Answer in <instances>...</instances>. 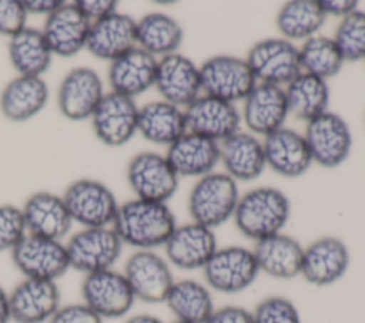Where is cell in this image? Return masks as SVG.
Here are the masks:
<instances>
[{"instance_id": "31", "label": "cell", "mask_w": 365, "mask_h": 323, "mask_svg": "<svg viewBox=\"0 0 365 323\" xmlns=\"http://www.w3.org/2000/svg\"><path fill=\"white\" fill-rule=\"evenodd\" d=\"M140 134L150 142L171 145L187 132L185 114L167 101H151L138 108Z\"/></svg>"}, {"instance_id": "15", "label": "cell", "mask_w": 365, "mask_h": 323, "mask_svg": "<svg viewBox=\"0 0 365 323\" xmlns=\"http://www.w3.org/2000/svg\"><path fill=\"white\" fill-rule=\"evenodd\" d=\"M187 132L205 137L212 141H224L240 131L241 115L232 102L200 95L185 111Z\"/></svg>"}, {"instance_id": "33", "label": "cell", "mask_w": 365, "mask_h": 323, "mask_svg": "<svg viewBox=\"0 0 365 323\" xmlns=\"http://www.w3.org/2000/svg\"><path fill=\"white\" fill-rule=\"evenodd\" d=\"M51 50L41 30L24 27L10 37L9 57L20 75L40 77L51 63Z\"/></svg>"}, {"instance_id": "19", "label": "cell", "mask_w": 365, "mask_h": 323, "mask_svg": "<svg viewBox=\"0 0 365 323\" xmlns=\"http://www.w3.org/2000/svg\"><path fill=\"white\" fill-rule=\"evenodd\" d=\"M103 95V81L98 73L90 67H76L63 78L57 102L66 118L83 121L91 118Z\"/></svg>"}, {"instance_id": "23", "label": "cell", "mask_w": 365, "mask_h": 323, "mask_svg": "<svg viewBox=\"0 0 365 323\" xmlns=\"http://www.w3.org/2000/svg\"><path fill=\"white\" fill-rule=\"evenodd\" d=\"M90 24L74 3H64L47 16L41 31L53 54L73 57L86 47Z\"/></svg>"}, {"instance_id": "39", "label": "cell", "mask_w": 365, "mask_h": 323, "mask_svg": "<svg viewBox=\"0 0 365 323\" xmlns=\"http://www.w3.org/2000/svg\"><path fill=\"white\" fill-rule=\"evenodd\" d=\"M254 323H302L297 306L287 297L269 296L252 310Z\"/></svg>"}, {"instance_id": "42", "label": "cell", "mask_w": 365, "mask_h": 323, "mask_svg": "<svg viewBox=\"0 0 365 323\" xmlns=\"http://www.w3.org/2000/svg\"><path fill=\"white\" fill-rule=\"evenodd\" d=\"M48 323H103V319L84 303L60 306Z\"/></svg>"}, {"instance_id": "14", "label": "cell", "mask_w": 365, "mask_h": 323, "mask_svg": "<svg viewBox=\"0 0 365 323\" xmlns=\"http://www.w3.org/2000/svg\"><path fill=\"white\" fill-rule=\"evenodd\" d=\"M97 138L108 147L127 144L138 128V107L134 98L108 92L104 94L91 115Z\"/></svg>"}, {"instance_id": "47", "label": "cell", "mask_w": 365, "mask_h": 323, "mask_svg": "<svg viewBox=\"0 0 365 323\" xmlns=\"http://www.w3.org/2000/svg\"><path fill=\"white\" fill-rule=\"evenodd\" d=\"M10 303H9V293L0 285V323H10Z\"/></svg>"}, {"instance_id": "1", "label": "cell", "mask_w": 365, "mask_h": 323, "mask_svg": "<svg viewBox=\"0 0 365 323\" xmlns=\"http://www.w3.org/2000/svg\"><path fill=\"white\" fill-rule=\"evenodd\" d=\"M111 226L123 243L137 250H153L165 245L177 222L167 203L135 198L118 206Z\"/></svg>"}, {"instance_id": "8", "label": "cell", "mask_w": 365, "mask_h": 323, "mask_svg": "<svg viewBox=\"0 0 365 323\" xmlns=\"http://www.w3.org/2000/svg\"><path fill=\"white\" fill-rule=\"evenodd\" d=\"M11 260L26 279L56 282L70 269L64 243L30 233L11 250Z\"/></svg>"}, {"instance_id": "3", "label": "cell", "mask_w": 365, "mask_h": 323, "mask_svg": "<svg viewBox=\"0 0 365 323\" xmlns=\"http://www.w3.org/2000/svg\"><path fill=\"white\" fill-rule=\"evenodd\" d=\"M238 199L237 181L227 172H211L192 186L188 211L192 222L214 231L234 216Z\"/></svg>"}, {"instance_id": "26", "label": "cell", "mask_w": 365, "mask_h": 323, "mask_svg": "<svg viewBox=\"0 0 365 323\" xmlns=\"http://www.w3.org/2000/svg\"><path fill=\"white\" fill-rule=\"evenodd\" d=\"M158 60L140 47L111 61L108 81L113 92L134 98L143 94L155 83Z\"/></svg>"}, {"instance_id": "20", "label": "cell", "mask_w": 365, "mask_h": 323, "mask_svg": "<svg viewBox=\"0 0 365 323\" xmlns=\"http://www.w3.org/2000/svg\"><path fill=\"white\" fill-rule=\"evenodd\" d=\"M168 263L182 270L202 269L218 249L212 229L191 222L177 225L164 245Z\"/></svg>"}, {"instance_id": "13", "label": "cell", "mask_w": 365, "mask_h": 323, "mask_svg": "<svg viewBox=\"0 0 365 323\" xmlns=\"http://www.w3.org/2000/svg\"><path fill=\"white\" fill-rule=\"evenodd\" d=\"M304 138L312 161L325 168L339 166L351 152V129L346 121L335 112L327 111L308 121Z\"/></svg>"}, {"instance_id": "44", "label": "cell", "mask_w": 365, "mask_h": 323, "mask_svg": "<svg viewBox=\"0 0 365 323\" xmlns=\"http://www.w3.org/2000/svg\"><path fill=\"white\" fill-rule=\"evenodd\" d=\"M74 4L90 20V23L115 13L117 9V1L114 0H78L74 1Z\"/></svg>"}, {"instance_id": "6", "label": "cell", "mask_w": 365, "mask_h": 323, "mask_svg": "<svg viewBox=\"0 0 365 323\" xmlns=\"http://www.w3.org/2000/svg\"><path fill=\"white\" fill-rule=\"evenodd\" d=\"M202 272L208 287L227 295L248 289L259 275L252 249L238 245L217 249Z\"/></svg>"}, {"instance_id": "11", "label": "cell", "mask_w": 365, "mask_h": 323, "mask_svg": "<svg viewBox=\"0 0 365 323\" xmlns=\"http://www.w3.org/2000/svg\"><path fill=\"white\" fill-rule=\"evenodd\" d=\"M127 181L138 199L165 203L178 188V175L164 155L145 151L127 165Z\"/></svg>"}, {"instance_id": "32", "label": "cell", "mask_w": 365, "mask_h": 323, "mask_svg": "<svg viewBox=\"0 0 365 323\" xmlns=\"http://www.w3.org/2000/svg\"><path fill=\"white\" fill-rule=\"evenodd\" d=\"M164 303L184 323H205L215 309L210 287L192 279L175 280Z\"/></svg>"}, {"instance_id": "7", "label": "cell", "mask_w": 365, "mask_h": 323, "mask_svg": "<svg viewBox=\"0 0 365 323\" xmlns=\"http://www.w3.org/2000/svg\"><path fill=\"white\" fill-rule=\"evenodd\" d=\"M201 88L205 95L228 102L245 100L257 80L247 63L234 55H215L200 67Z\"/></svg>"}, {"instance_id": "34", "label": "cell", "mask_w": 365, "mask_h": 323, "mask_svg": "<svg viewBox=\"0 0 365 323\" xmlns=\"http://www.w3.org/2000/svg\"><path fill=\"white\" fill-rule=\"evenodd\" d=\"M285 95L289 112L307 122L328 111L329 88L327 80L317 75L302 71L287 85Z\"/></svg>"}, {"instance_id": "18", "label": "cell", "mask_w": 365, "mask_h": 323, "mask_svg": "<svg viewBox=\"0 0 365 323\" xmlns=\"http://www.w3.org/2000/svg\"><path fill=\"white\" fill-rule=\"evenodd\" d=\"M56 282L24 279L9 293L10 317L14 323H48L60 309Z\"/></svg>"}, {"instance_id": "22", "label": "cell", "mask_w": 365, "mask_h": 323, "mask_svg": "<svg viewBox=\"0 0 365 323\" xmlns=\"http://www.w3.org/2000/svg\"><path fill=\"white\" fill-rule=\"evenodd\" d=\"M244 101L242 118L251 132L267 137L284 127L289 110L281 87L259 83Z\"/></svg>"}, {"instance_id": "35", "label": "cell", "mask_w": 365, "mask_h": 323, "mask_svg": "<svg viewBox=\"0 0 365 323\" xmlns=\"http://www.w3.org/2000/svg\"><path fill=\"white\" fill-rule=\"evenodd\" d=\"M182 36L180 23L164 13H150L137 21V44L154 57L175 53Z\"/></svg>"}, {"instance_id": "16", "label": "cell", "mask_w": 365, "mask_h": 323, "mask_svg": "<svg viewBox=\"0 0 365 323\" xmlns=\"http://www.w3.org/2000/svg\"><path fill=\"white\" fill-rule=\"evenodd\" d=\"M154 85L164 101L177 107H187L202 91L200 67L180 53L164 55L157 64Z\"/></svg>"}, {"instance_id": "48", "label": "cell", "mask_w": 365, "mask_h": 323, "mask_svg": "<svg viewBox=\"0 0 365 323\" xmlns=\"http://www.w3.org/2000/svg\"><path fill=\"white\" fill-rule=\"evenodd\" d=\"M124 323H164V322L157 316L141 313V314H134V316L128 317Z\"/></svg>"}, {"instance_id": "41", "label": "cell", "mask_w": 365, "mask_h": 323, "mask_svg": "<svg viewBox=\"0 0 365 323\" xmlns=\"http://www.w3.org/2000/svg\"><path fill=\"white\" fill-rule=\"evenodd\" d=\"M26 18L21 0H0V34L13 37L26 27Z\"/></svg>"}, {"instance_id": "28", "label": "cell", "mask_w": 365, "mask_h": 323, "mask_svg": "<svg viewBox=\"0 0 365 323\" xmlns=\"http://www.w3.org/2000/svg\"><path fill=\"white\" fill-rule=\"evenodd\" d=\"M259 272L275 279L299 276L304 248L292 236L282 232L255 242L252 249Z\"/></svg>"}, {"instance_id": "12", "label": "cell", "mask_w": 365, "mask_h": 323, "mask_svg": "<svg viewBox=\"0 0 365 323\" xmlns=\"http://www.w3.org/2000/svg\"><path fill=\"white\" fill-rule=\"evenodd\" d=\"M83 303L104 319H118L125 316L135 296L125 276L113 269L86 275L81 283Z\"/></svg>"}, {"instance_id": "27", "label": "cell", "mask_w": 365, "mask_h": 323, "mask_svg": "<svg viewBox=\"0 0 365 323\" xmlns=\"http://www.w3.org/2000/svg\"><path fill=\"white\" fill-rule=\"evenodd\" d=\"M167 161L178 176H204L220 161V144L205 137L185 132L168 147Z\"/></svg>"}, {"instance_id": "36", "label": "cell", "mask_w": 365, "mask_h": 323, "mask_svg": "<svg viewBox=\"0 0 365 323\" xmlns=\"http://www.w3.org/2000/svg\"><path fill=\"white\" fill-rule=\"evenodd\" d=\"M327 16L319 0H292L282 6L277 17L278 30L287 40H308L322 27Z\"/></svg>"}, {"instance_id": "43", "label": "cell", "mask_w": 365, "mask_h": 323, "mask_svg": "<svg viewBox=\"0 0 365 323\" xmlns=\"http://www.w3.org/2000/svg\"><path fill=\"white\" fill-rule=\"evenodd\" d=\"M205 323H254L252 312L241 306H224L214 309Z\"/></svg>"}, {"instance_id": "4", "label": "cell", "mask_w": 365, "mask_h": 323, "mask_svg": "<svg viewBox=\"0 0 365 323\" xmlns=\"http://www.w3.org/2000/svg\"><path fill=\"white\" fill-rule=\"evenodd\" d=\"M63 201L73 222H78L83 228L113 225L120 206L108 186L90 178H81L70 184Z\"/></svg>"}, {"instance_id": "45", "label": "cell", "mask_w": 365, "mask_h": 323, "mask_svg": "<svg viewBox=\"0 0 365 323\" xmlns=\"http://www.w3.org/2000/svg\"><path fill=\"white\" fill-rule=\"evenodd\" d=\"M319 3L325 16L345 17L358 9V1L355 0H319Z\"/></svg>"}, {"instance_id": "10", "label": "cell", "mask_w": 365, "mask_h": 323, "mask_svg": "<svg viewBox=\"0 0 365 323\" xmlns=\"http://www.w3.org/2000/svg\"><path fill=\"white\" fill-rule=\"evenodd\" d=\"M135 299L145 303H163L175 279L167 259L154 250H135L127 259L124 272Z\"/></svg>"}, {"instance_id": "37", "label": "cell", "mask_w": 365, "mask_h": 323, "mask_svg": "<svg viewBox=\"0 0 365 323\" xmlns=\"http://www.w3.org/2000/svg\"><path fill=\"white\" fill-rule=\"evenodd\" d=\"M299 61L304 73L322 80L336 75L345 63L334 38L321 36H314L304 41L299 48Z\"/></svg>"}, {"instance_id": "38", "label": "cell", "mask_w": 365, "mask_h": 323, "mask_svg": "<svg viewBox=\"0 0 365 323\" xmlns=\"http://www.w3.org/2000/svg\"><path fill=\"white\" fill-rule=\"evenodd\" d=\"M334 41L345 61L365 58V11L355 10L342 17Z\"/></svg>"}, {"instance_id": "2", "label": "cell", "mask_w": 365, "mask_h": 323, "mask_svg": "<svg viewBox=\"0 0 365 323\" xmlns=\"http://www.w3.org/2000/svg\"><path fill=\"white\" fill-rule=\"evenodd\" d=\"M291 213V205L284 192L261 186L238 199L234 222L238 231L255 242L279 233Z\"/></svg>"}, {"instance_id": "46", "label": "cell", "mask_w": 365, "mask_h": 323, "mask_svg": "<svg viewBox=\"0 0 365 323\" xmlns=\"http://www.w3.org/2000/svg\"><path fill=\"white\" fill-rule=\"evenodd\" d=\"M21 1L27 14L34 13V14H47V16L64 4V1H60V0H21Z\"/></svg>"}, {"instance_id": "5", "label": "cell", "mask_w": 365, "mask_h": 323, "mask_svg": "<svg viewBox=\"0 0 365 323\" xmlns=\"http://www.w3.org/2000/svg\"><path fill=\"white\" fill-rule=\"evenodd\" d=\"M123 245L113 226L83 228L66 243L70 268L84 275L111 269L121 255Z\"/></svg>"}, {"instance_id": "40", "label": "cell", "mask_w": 365, "mask_h": 323, "mask_svg": "<svg viewBox=\"0 0 365 323\" xmlns=\"http://www.w3.org/2000/svg\"><path fill=\"white\" fill-rule=\"evenodd\" d=\"M26 235L23 211L14 205H0V252H11Z\"/></svg>"}, {"instance_id": "24", "label": "cell", "mask_w": 365, "mask_h": 323, "mask_svg": "<svg viewBox=\"0 0 365 323\" xmlns=\"http://www.w3.org/2000/svg\"><path fill=\"white\" fill-rule=\"evenodd\" d=\"M27 233L61 240L71 229L73 219L63 201L51 192L40 191L27 198L23 206Z\"/></svg>"}, {"instance_id": "49", "label": "cell", "mask_w": 365, "mask_h": 323, "mask_svg": "<svg viewBox=\"0 0 365 323\" xmlns=\"http://www.w3.org/2000/svg\"><path fill=\"white\" fill-rule=\"evenodd\" d=\"M173 323H184V322H180V320H174Z\"/></svg>"}, {"instance_id": "25", "label": "cell", "mask_w": 365, "mask_h": 323, "mask_svg": "<svg viewBox=\"0 0 365 323\" xmlns=\"http://www.w3.org/2000/svg\"><path fill=\"white\" fill-rule=\"evenodd\" d=\"M262 147L267 165L285 178L301 176L312 164L304 135L294 129L282 127L274 131L265 137Z\"/></svg>"}, {"instance_id": "21", "label": "cell", "mask_w": 365, "mask_h": 323, "mask_svg": "<svg viewBox=\"0 0 365 323\" xmlns=\"http://www.w3.org/2000/svg\"><path fill=\"white\" fill-rule=\"evenodd\" d=\"M137 47V21L127 14L113 13L90 24L86 48L97 58L114 61Z\"/></svg>"}, {"instance_id": "29", "label": "cell", "mask_w": 365, "mask_h": 323, "mask_svg": "<svg viewBox=\"0 0 365 323\" xmlns=\"http://www.w3.org/2000/svg\"><path fill=\"white\" fill-rule=\"evenodd\" d=\"M220 159L227 174L235 181H252L267 165L262 144L252 134L242 131L221 141Z\"/></svg>"}, {"instance_id": "30", "label": "cell", "mask_w": 365, "mask_h": 323, "mask_svg": "<svg viewBox=\"0 0 365 323\" xmlns=\"http://www.w3.org/2000/svg\"><path fill=\"white\" fill-rule=\"evenodd\" d=\"M48 100V88L41 77L19 75L7 83L0 95L1 114L13 121L23 122L38 114Z\"/></svg>"}, {"instance_id": "9", "label": "cell", "mask_w": 365, "mask_h": 323, "mask_svg": "<svg viewBox=\"0 0 365 323\" xmlns=\"http://www.w3.org/2000/svg\"><path fill=\"white\" fill-rule=\"evenodd\" d=\"M247 63L255 80L278 87L288 85L302 73L299 48L287 38H265L255 43L248 51Z\"/></svg>"}, {"instance_id": "17", "label": "cell", "mask_w": 365, "mask_h": 323, "mask_svg": "<svg viewBox=\"0 0 365 323\" xmlns=\"http://www.w3.org/2000/svg\"><path fill=\"white\" fill-rule=\"evenodd\" d=\"M349 268V250L336 236H322L304 248L301 273L309 285L329 286Z\"/></svg>"}]
</instances>
